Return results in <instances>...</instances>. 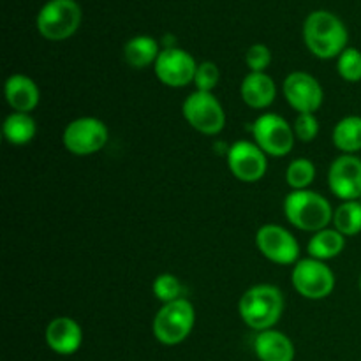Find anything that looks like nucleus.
Returning a JSON list of instances; mask_svg holds the SVG:
<instances>
[{
  "label": "nucleus",
  "mask_w": 361,
  "mask_h": 361,
  "mask_svg": "<svg viewBox=\"0 0 361 361\" xmlns=\"http://www.w3.org/2000/svg\"><path fill=\"white\" fill-rule=\"evenodd\" d=\"M348 28L330 11H314L303 23V41L309 51L321 60L341 56L348 46Z\"/></svg>",
  "instance_id": "nucleus-1"
},
{
  "label": "nucleus",
  "mask_w": 361,
  "mask_h": 361,
  "mask_svg": "<svg viewBox=\"0 0 361 361\" xmlns=\"http://www.w3.org/2000/svg\"><path fill=\"white\" fill-rule=\"evenodd\" d=\"M238 312L243 323L257 334L271 330L284 314V296L271 284L252 286L240 298Z\"/></svg>",
  "instance_id": "nucleus-2"
},
{
  "label": "nucleus",
  "mask_w": 361,
  "mask_h": 361,
  "mask_svg": "<svg viewBox=\"0 0 361 361\" xmlns=\"http://www.w3.org/2000/svg\"><path fill=\"white\" fill-rule=\"evenodd\" d=\"M286 219L302 231L317 233L334 221L330 201L314 190H293L284 200Z\"/></svg>",
  "instance_id": "nucleus-3"
},
{
  "label": "nucleus",
  "mask_w": 361,
  "mask_h": 361,
  "mask_svg": "<svg viewBox=\"0 0 361 361\" xmlns=\"http://www.w3.org/2000/svg\"><path fill=\"white\" fill-rule=\"evenodd\" d=\"M196 323V310L187 298L164 303L155 314L154 330L155 338L164 345H178L185 341Z\"/></svg>",
  "instance_id": "nucleus-4"
},
{
  "label": "nucleus",
  "mask_w": 361,
  "mask_h": 361,
  "mask_svg": "<svg viewBox=\"0 0 361 361\" xmlns=\"http://www.w3.org/2000/svg\"><path fill=\"white\" fill-rule=\"evenodd\" d=\"M81 9L74 0H49L37 14V30L48 41H63L76 34Z\"/></svg>",
  "instance_id": "nucleus-5"
},
{
  "label": "nucleus",
  "mask_w": 361,
  "mask_h": 361,
  "mask_svg": "<svg viewBox=\"0 0 361 361\" xmlns=\"http://www.w3.org/2000/svg\"><path fill=\"white\" fill-rule=\"evenodd\" d=\"M183 118L190 127L204 136H215L226 126V111L212 92H192L183 101Z\"/></svg>",
  "instance_id": "nucleus-6"
},
{
  "label": "nucleus",
  "mask_w": 361,
  "mask_h": 361,
  "mask_svg": "<svg viewBox=\"0 0 361 361\" xmlns=\"http://www.w3.org/2000/svg\"><path fill=\"white\" fill-rule=\"evenodd\" d=\"M254 143L270 157H284L295 147V130L288 120L275 113H264L252 123Z\"/></svg>",
  "instance_id": "nucleus-7"
},
{
  "label": "nucleus",
  "mask_w": 361,
  "mask_h": 361,
  "mask_svg": "<svg viewBox=\"0 0 361 361\" xmlns=\"http://www.w3.org/2000/svg\"><path fill=\"white\" fill-rule=\"evenodd\" d=\"M293 288L307 300H324L334 293L335 275L324 261L307 257L295 264L291 274Z\"/></svg>",
  "instance_id": "nucleus-8"
},
{
  "label": "nucleus",
  "mask_w": 361,
  "mask_h": 361,
  "mask_svg": "<svg viewBox=\"0 0 361 361\" xmlns=\"http://www.w3.org/2000/svg\"><path fill=\"white\" fill-rule=\"evenodd\" d=\"M108 137L109 133L106 123L94 116H81L67 123L62 134L63 147L78 157L97 154L108 143Z\"/></svg>",
  "instance_id": "nucleus-9"
},
{
  "label": "nucleus",
  "mask_w": 361,
  "mask_h": 361,
  "mask_svg": "<svg viewBox=\"0 0 361 361\" xmlns=\"http://www.w3.org/2000/svg\"><path fill=\"white\" fill-rule=\"evenodd\" d=\"M256 245L268 261L275 264H296L300 245L295 236L279 224H264L257 229Z\"/></svg>",
  "instance_id": "nucleus-10"
},
{
  "label": "nucleus",
  "mask_w": 361,
  "mask_h": 361,
  "mask_svg": "<svg viewBox=\"0 0 361 361\" xmlns=\"http://www.w3.org/2000/svg\"><path fill=\"white\" fill-rule=\"evenodd\" d=\"M155 66V76L161 83L171 88H182L194 83L197 63L189 51L180 48H164Z\"/></svg>",
  "instance_id": "nucleus-11"
},
{
  "label": "nucleus",
  "mask_w": 361,
  "mask_h": 361,
  "mask_svg": "<svg viewBox=\"0 0 361 361\" xmlns=\"http://www.w3.org/2000/svg\"><path fill=\"white\" fill-rule=\"evenodd\" d=\"M229 171L240 182H259L268 169L267 154L252 141H236L228 150Z\"/></svg>",
  "instance_id": "nucleus-12"
},
{
  "label": "nucleus",
  "mask_w": 361,
  "mask_h": 361,
  "mask_svg": "<svg viewBox=\"0 0 361 361\" xmlns=\"http://www.w3.org/2000/svg\"><path fill=\"white\" fill-rule=\"evenodd\" d=\"M282 92L289 106L298 113H316L324 101V92L319 81L303 71L288 74Z\"/></svg>",
  "instance_id": "nucleus-13"
},
{
  "label": "nucleus",
  "mask_w": 361,
  "mask_h": 361,
  "mask_svg": "<svg viewBox=\"0 0 361 361\" xmlns=\"http://www.w3.org/2000/svg\"><path fill=\"white\" fill-rule=\"evenodd\" d=\"M328 185L342 201H358L361 197V159L351 154L335 159L328 171Z\"/></svg>",
  "instance_id": "nucleus-14"
},
{
  "label": "nucleus",
  "mask_w": 361,
  "mask_h": 361,
  "mask_svg": "<svg viewBox=\"0 0 361 361\" xmlns=\"http://www.w3.org/2000/svg\"><path fill=\"white\" fill-rule=\"evenodd\" d=\"M46 344L56 355H74L83 344V330L71 317H55L46 328Z\"/></svg>",
  "instance_id": "nucleus-15"
},
{
  "label": "nucleus",
  "mask_w": 361,
  "mask_h": 361,
  "mask_svg": "<svg viewBox=\"0 0 361 361\" xmlns=\"http://www.w3.org/2000/svg\"><path fill=\"white\" fill-rule=\"evenodd\" d=\"M240 95L249 108L264 109L274 104L277 85L267 73H249L240 85Z\"/></svg>",
  "instance_id": "nucleus-16"
},
{
  "label": "nucleus",
  "mask_w": 361,
  "mask_h": 361,
  "mask_svg": "<svg viewBox=\"0 0 361 361\" xmlns=\"http://www.w3.org/2000/svg\"><path fill=\"white\" fill-rule=\"evenodd\" d=\"M4 94H6L7 104L18 113H30L32 109L37 108L39 99H41L35 81L25 74H13L7 78Z\"/></svg>",
  "instance_id": "nucleus-17"
},
{
  "label": "nucleus",
  "mask_w": 361,
  "mask_h": 361,
  "mask_svg": "<svg viewBox=\"0 0 361 361\" xmlns=\"http://www.w3.org/2000/svg\"><path fill=\"white\" fill-rule=\"evenodd\" d=\"M254 351L261 361H293L295 345L291 338L277 330L259 331L254 338Z\"/></svg>",
  "instance_id": "nucleus-18"
},
{
  "label": "nucleus",
  "mask_w": 361,
  "mask_h": 361,
  "mask_svg": "<svg viewBox=\"0 0 361 361\" xmlns=\"http://www.w3.org/2000/svg\"><path fill=\"white\" fill-rule=\"evenodd\" d=\"M161 49L159 42L150 35H136L123 46V59L133 69H145L157 62Z\"/></svg>",
  "instance_id": "nucleus-19"
},
{
  "label": "nucleus",
  "mask_w": 361,
  "mask_h": 361,
  "mask_svg": "<svg viewBox=\"0 0 361 361\" xmlns=\"http://www.w3.org/2000/svg\"><path fill=\"white\" fill-rule=\"evenodd\" d=\"M344 247H345V236L342 235V233H338L335 228H326L314 233L309 245H307V250H309L310 257L326 263L328 259L337 257L338 254L344 250Z\"/></svg>",
  "instance_id": "nucleus-20"
},
{
  "label": "nucleus",
  "mask_w": 361,
  "mask_h": 361,
  "mask_svg": "<svg viewBox=\"0 0 361 361\" xmlns=\"http://www.w3.org/2000/svg\"><path fill=\"white\" fill-rule=\"evenodd\" d=\"M2 130L7 143L14 145V147H23L35 137L37 126H35V120L32 118L30 113L13 111L4 120Z\"/></svg>",
  "instance_id": "nucleus-21"
},
{
  "label": "nucleus",
  "mask_w": 361,
  "mask_h": 361,
  "mask_svg": "<svg viewBox=\"0 0 361 361\" xmlns=\"http://www.w3.org/2000/svg\"><path fill=\"white\" fill-rule=\"evenodd\" d=\"M334 145L344 154H356L361 150V116H345L331 133Z\"/></svg>",
  "instance_id": "nucleus-22"
},
{
  "label": "nucleus",
  "mask_w": 361,
  "mask_h": 361,
  "mask_svg": "<svg viewBox=\"0 0 361 361\" xmlns=\"http://www.w3.org/2000/svg\"><path fill=\"white\" fill-rule=\"evenodd\" d=\"M334 228L344 236H355L361 233V203L360 201H344L334 210Z\"/></svg>",
  "instance_id": "nucleus-23"
},
{
  "label": "nucleus",
  "mask_w": 361,
  "mask_h": 361,
  "mask_svg": "<svg viewBox=\"0 0 361 361\" xmlns=\"http://www.w3.org/2000/svg\"><path fill=\"white\" fill-rule=\"evenodd\" d=\"M316 180V166L309 159H295L288 166L286 171V182L293 190H305L312 185Z\"/></svg>",
  "instance_id": "nucleus-24"
},
{
  "label": "nucleus",
  "mask_w": 361,
  "mask_h": 361,
  "mask_svg": "<svg viewBox=\"0 0 361 361\" xmlns=\"http://www.w3.org/2000/svg\"><path fill=\"white\" fill-rule=\"evenodd\" d=\"M152 291H154L155 298L162 302V305L183 298L182 282L173 274H161L159 277H155L154 284H152Z\"/></svg>",
  "instance_id": "nucleus-25"
},
{
  "label": "nucleus",
  "mask_w": 361,
  "mask_h": 361,
  "mask_svg": "<svg viewBox=\"0 0 361 361\" xmlns=\"http://www.w3.org/2000/svg\"><path fill=\"white\" fill-rule=\"evenodd\" d=\"M337 73L349 83L361 81V51L356 48H345L337 60Z\"/></svg>",
  "instance_id": "nucleus-26"
},
{
  "label": "nucleus",
  "mask_w": 361,
  "mask_h": 361,
  "mask_svg": "<svg viewBox=\"0 0 361 361\" xmlns=\"http://www.w3.org/2000/svg\"><path fill=\"white\" fill-rule=\"evenodd\" d=\"M293 130H295L296 140H300L302 143H310L319 134V122L314 113H298L293 122Z\"/></svg>",
  "instance_id": "nucleus-27"
},
{
  "label": "nucleus",
  "mask_w": 361,
  "mask_h": 361,
  "mask_svg": "<svg viewBox=\"0 0 361 361\" xmlns=\"http://www.w3.org/2000/svg\"><path fill=\"white\" fill-rule=\"evenodd\" d=\"M221 80V71L214 62H201L197 63L196 76H194V85L200 92H212L219 85Z\"/></svg>",
  "instance_id": "nucleus-28"
},
{
  "label": "nucleus",
  "mask_w": 361,
  "mask_h": 361,
  "mask_svg": "<svg viewBox=\"0 0 361 361\" xmlns=\"http://www.w3.org/2000/svg\"><path fill=\"white\" fill-rule=\"evenodd\" d=\"M247 67L250 69V73H264L268 69V66L271 63V51L268 46L261 44H252L249 49H247L245 55Z\"/></svg>",
  "instance_id": "nucleus-29"
},
{
  "label": "nucleus",
  "mask_w": 361,
  "mask_h": 361,
  "mask_svg": "<svg viewBox=\"0 0 361 361\" xmlns=\"http://www.w3.org/2000/svg\"><path fill=\"white\" fill-rule=\"evenodd\" d=\"M360 291H361V275H360Z\"/></svg>",
  "instance_id": "nucleus-30"
},
{
  "label": "nucleus",
  "mask_w": 361,
  "mask_h": 361,
  "mask_svg": "<svg viewBox=\"0 0 361 361\" xmlns=\"http://www.w3.org/2000/svg\"><path fill=\"white\" fill-rule=\"evenodd\" d=\"M358 201H360V203H361V197H360V200H358Z\"/></svg>",
  "instance_id": "nucleus-31"
}]
</instances>
